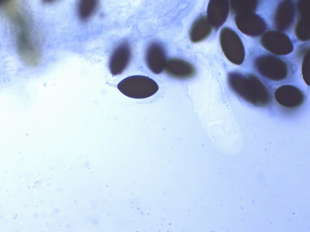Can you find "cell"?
<instances>
[{
	"mask_svg": "<svg viewBox=\"0 0 310 232\" xmlns=\"http://www.w3.org/2000/svg\"><path fill=\"white\" fill-rule=\"evenodd\" d=\"M1 15L21 61L26 65L36 66L43 56V39L34 12L26 1H4Z\"/></svg>",
	"mask_w": 310,
	"mask_h": 232,
	"instance_id": "6da1fadb",
	"label": "cell"
},
{
	"mask_svg": "<svg viewBox=\"0 0 310 232\" xmlns=\"http://www.w3.org/2000/svg\"><path fill=\"white\" fill-rule=\"evenodd\" d=\"M228 85L238 96L253 106L263 107L268 105L271 95L267 88L256 75L237 72L229 73Z\"/></svg>",
	"mask_w": 310,
	"mask_h": 232,
	"instance_id": "7a4b0ae2",
	"label": "cell"
},
{
	"mask_svg": "<svg viewBox=\"0 0 310 232\" xmlns=\"http://www.w3.org/2000/svg\"><path fill=\"white\" fill-rule=\"evenodd\" d=\"M117 88L129 97L143 99L155 94L158 90L159 86L151 78L144 76L134 75L122 80L117 84Z\"/></svg>",
	"mask_w": 310,
	"mask_h": 232,
	"instance_id": "3957f363",
	"label": "cell"
},
{
	"mask_svg": "<svg viewBox=\"0 0 310 232\" xmlns=\"http://www.w3.org/2000/svg\"><path fill=\"white\" fill-rule=\"evenodd\" d=\"M256 71L261 76L270 80L281 81L287 79L290 74L289 67L282 59L271 55L258 57L254 62Z\"/></svg>",
	"mask_w": 310,
	"mask_h": 232,
	"instance_id": "277c9868",
	"label": "cell"
},
{
	"mask_svg": "<svg viewBox=\"0 0 310 232\" xmlns=\"http://www.w3.org/2000/svg\"><path fill=\"white\" fill-rule=\"evenodd\" d=\"M219 41L222 51L227 59L236 65L242 64L245 50L241 39L235 31L228 27H223L220 32Z\"/></svg>",
	"mask_w": 310,
	"mask_h": 232,
	"instance_id": "5b68a950",
	"label": "cell"
},
{
	"mask_svg": "<svg viewBox=\"0 0 310 232\" xmlns=\"http://www.w3.org/2000/svg\"><path fill=\"white\" fill-rule=\"evenodd\" d=\"M274 98L281 106L294 108L301 106L305 100V95L300 89L291 85H282L274 92Z\"/></svg>",
	"mask_w": 310,
	"mask_h": 232,
	"instance_id": "8992f818",
	"label": "cell"
},
{
	"mask_svg": "<svg viewBox=\"0 0 310 232\" xmlns=\"http://www.w3.org/2000/svg\"><path fill=\"white\" fill-rule=\"evenodd\" d=\"M130 46L126 42L117 46L109 58L108 66L111 73L114 76L121 74L128 66L131 60Z\"/></svg>",
	"mask_w": 310,
	"mask_h": 232,
	"instance_id": "52a82bcc",
	"label": "cell"
},
{
	"mask_svg": "<svg viewBox=\"0 0 310 232\" xmlns=\"http://www.w3.org/2000/svg\"><path fill=\"white\" fill-rule=\"evenodd\" d=\"M145 61L149 69L158 74L164 70L167 60L166 53L162 45L157 42L150 44L147 49Z\"/></svg>",
	"mask_w": 310,
	"mask_h": 232,
	"instance_id": "ba28073f",
	"label": "cell"
},
{
	"mask_svg": "<svg viewBox=\"0 0 310 232\" xmlns=\"http://www.w3.org/2000/svg\"><path fill=\"white\" fill-rule=\"evenodd\" d=\"M164 70L169 76L181 80L191 78L196 73L195 68L192 64L184 60L178 58L167 60Z\"/></svg>",
	"mask_w": 310,
	"mask_h": 232,
	"instance_id": "9c48e42d",
	"label": "cell"
},
{
	"mask_svg": "<svg viewBox=\"0 0 310 232\" xmlns=\"http://www.w3.org/2000/svg\"><path fill=\"white\" fill-rule=\"evenodd\" d=\"M229 3L226 0H211L207 6L206 16L213 27L219 28L226 21L229 13Z\"/></svg>",
	"mask_w": 310,
	"mask_h": 232,
	"instance_id": "30bf717a",
	"label": "cell"
},
{
	"mask_svg": "<svg viewBox=\"0 0 310 232\" xmlns=\"http://www.w3.org/2000/svg\"><path fill=\"white\" fill-rule=\"evenodd\" d=\"M213 29L206 15H200L194 20L190 28L189 36L190 41L196 43L204 40L210 35Z\"/></svg>",
	"mask_w": 310,
	"mask_h": 232,
	"instance_id": "8fae6325",
	"label": "cell"
},
{
	"mask_svg": "<svg viewBox=\"0 0 310 232\" xmlns=\"http://www.w3.org/2000/svg\"><path fill=\"white\" fill-rule=\"evenodd\" d=\"M99 6L97 1L82 0L78 2L76 6V13L78 19L81 22L89 21L97 12Z\"/></svg>",
	"mask_w": 310,
	"mask_h": 232,
	"instance_id": "7c38bea8",
	"label": "cell"
},
{
	"mask_svg": "<svg viewBox=\"0 0 310 232\" xmlns=\"http://www.w3.org/2000/svg\"><path fill=\"white\" fill-rule=\"evenodd\" d=\"M302 73L303 80L308 85L310 84V60L308 54L304 58L302 67Z\"/></svg>",
	"mask_w": 310,
	"mask_h": 232,
	"instance_id": "4fadbf2b",
	"label": "cell"
}]
</instances>
